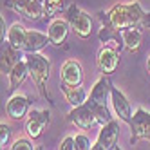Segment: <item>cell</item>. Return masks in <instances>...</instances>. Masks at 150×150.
<instances>
[{"label": "cell", "mask_w": 150, "mask_h": 150, "mask_svg": "<svg viewBox=\"0 0 150 150\" xmlns=\"http://www.w3.org/2000/svg\"><path fill=\"white\" fill-rule=\"evenodd\" d=\"M146 13L139 2H130V4H116L112 9H109L103 15V22L110 31H121L134 27L141 24V20Z\"/></svg>", "instance_id": "cell-1"}, {"label": "cell", "mask_w": 150, "mask_h": 150, "mask_svg": "<svg viewBox=\"0 0 150 150\" xmlns=\"http://www.w3.org/2000/svg\"><path fill=\"white\" fill-rule=\"evenodd\" d=\"M24 58L27 62L29 76L33 78L38 92L44 96V98H49V92H47V80H49V74H51L49 58L44 56L42 52H27Z\"/></svg>", "instance_id": "cell-2"}, {"label": "cell", "mask_w": 150, "mask_h": 150, "mask_svg": "<svg viewBox=\"0 0 150 150\" xmlns=\"http://www.w3.org/2000/svg\"><path fill=\"white\" fill-rule=\"evenodd\" d=\"M65 20L69 22L71 29L76 33L80 38H89L92 33V18L89 13H85L83 9H80L76 4H72L67 7Z\"/></svg>", "instance_id": "cell-3"}, {"label": "cell", "mask_w": 150, "mask_h": 150, "mask_svg": "<svg viewBox=\"0 0 150 150\" xmlns=\"http://www.w3.org/2000/svg\"><path fill=\"white\" fill-rule=\"evenodd\" d=\"M4 6L29 20H40L44 15H47L45 0H4Z\"/></svg>", "instance_id": "cell-4"}, {"label": "cell", "mask_w": 150, "mask_h": 150, "mask_svg": "<svg viewBox=\"0 0 150 150\" xmlns=\"http://www.w3.org/2000/svg\"><path fill=\"white\" fill-rule=\"evenodd\" d=\"M141 139L150 143V110L139 107V109H136L130 121V143L136 145Z\"/></svg>", "instance_id": "cell-5"}, {"label": "cell", "mask_w": 150, "mask_h": 150, "mask_svg": "<svg viewBox=\"0 0 150 150\" xmlns=\"http://www.w3.org/2000/svg\"><path fill=\"white\" fill-rule=\"evenodd\" d=\"M96 63H98V69L103 76H109V74H112L117 69V63H120V47L116 45V42L100 49Z\"/></svg>", "instance_id": "cell-6"}, {"label": "cell", "mask_w": 150, "mask_h": 150, "mask_svg": "<svg viewBox=\"0 0 150 150\" xmlns=\"http://www.w3.org/2000/svg\"><path fill=\"white\" fill-rule=\"evenodd\" d=\"M117 136H120V123L112 120L107 125L100 127L98 137H96L91 150H112L117 143Z\"/></svg>", "instance_id": "cell-7"}, {"label": "cell", "mask_w": 150, "mask_h": 150, "mask_svg": "<svg viewBox=\"0 0 150 150\" xmlns=\"http://www.w3.org/2000/svg\"><path fill=\"white\" fill-rule=\"evenodd\" d=\"M69 121L74 127L81 128V130H87V128L98 125L96 123V116H94L91 105L87 101H85L83 105H80V107H72L71 112H69Z\"/></svg>", "instance_id": "cell-8"}, {"label": "cell", "mask_w": 150, "mask_h": 150, "mask_svg": "<svg viewBox=\"0 0 150 150\" xmlns=\"http://www.w3.org/2000/svg\"><path fill=\"white\" fill-rule=\"evenodd\" d=\"M49 110H31L29 117L25 121V132L31 139H38L44 134V128L49 125L51 117H49Z\"/></svg>", "instance_id": "cell-9"}, {"label": "cell", "mask_w": 150, "mask_h": 150, "mask_svg": "<svg viewBox=\"0 0 150 150\" xmlns=\"http://www.w3.org/2000/svg\"><path fill=\"white\" fill-rule=\"evenodd\" d=\"M110 105H112V110L116 112V116L120 117L121 121L130 125L132 116H134V112L130 109V103H128V100L125 98V94L117 87H114V85H112V89H110Z\"/></svg>", "instance_id": "cell-10"}, {"label": "cell", "mask_w": 150, "mask_h": 150, "mask_svg": "<svg viewBox=\"0 0 150 150\" xmlns=\"http://www.w3.org/2000/svg\"><path fill=\"white\" fill-rule=\"evenodd\" d=\"M60 80L63 85L69 87H78L83 81V69L80 65V62L76 60H67L60 69Z\"/></svg>", "instance_id": "cell-11"}, {"label": "cell", "mask_w": 150, "mask_h": 150, "mask_svg": "<svg viewBox=\"0 0 150 150\" xmlns=\"http://www.w3.org/2000/svg\"><path fill=\"white\" fill-rule=\"evenodd\" d=\"M29 112V100L24 94H13L6 103V114L15 121H20Z\"/></svg>", "instance_id": "cell-12"}, {"label": "cell", "mask_w": 150, "mask_h": 150, "mask_svg": "<svg viewBox=\"0 0 150 150\" xmlns=\"http://www.w3.org/2000/svg\"><path fill=\"white\" fill-rule=\"evenodd\" d=\"M69 31H71V25L65 18H54L51 20V24L47 27V36H49V42L52 45H62L63 42L67 40L69 36Z\"/></svg>", "instance_id": "cell-13"}, {"label": "cell", "mask_w": 150, "mask_h": 150, "mask_svg": "<svg viewBox=\"0 0 150 150\" xmlns=\"http://www.w3.org/2000/svg\"><path fill=\"white\" fill-rule=\"evenodd\" d=\"M110 89H112V83L107 80L105 76H101L98 81L94 83V87L89 94V100L96 105H103V107H109L107 103H109L110 100Z\"/></svg>", "instance_id": "cell-14"}, {"label": "cell", "mask_w": 150, "mask_h": 150, "mask_svg": "<svg viewBox=\"0 0 150 150\" xmlns=\"http://www.w3.org/2000/svg\"><path fill=\"white\" fill-rule=\"evenodd\" d=\"M27 76H29L27 62H25V58H20V60L15 63V67L9 71V74H7V80H9V87H7V91H11V92L16 91L20 85L25 81Z\"/></svg>", "instance_id": "cell-15"}, {"label": "cell", "mask_w": 150, "mask_h": 150, "mask_svg": "<svg viewBox=\"0 0 150 150\" xmlns=\"http://www.w3.org/2000/svg\"><path fill=\"white\" fill-rule=\"evenodd\" d=\"M47 44H51L47 33H40V31H35V29H27L24 52H25V54H27V52H40Z\"/></svg>", "instance_id": "cell-16"}, {"label": "cell", "mask_w": 150, "mask_h": 150, "mask_svg": "<svg viewBox=\"0 0 150 150\" xmlns=\"http://www.w3.org/2000/svg\"><path fill=\"white\" fill-rule=\"evenodd\" d=\"M25 35H27V29L20 24V22H15L11 27L7 29V36L4 42H7L9 45H13L16 51L24 52V47H25Z\"/></svg>", "instance_id": "cell-17"}, {"label": "cell", "mask_w": 150, "mask_h": 150, "mask_svg": "<svg viewBox=\"0 0 150 150\" xmlns=\"http://www.w3.org/2000/svg\"><path fill=\"white\" fill-rule=\"evenodd\" d=\"M121 38H123V45L130 51V52H136L139 47H141L143 33H141V29H137V27L134 25V27L123 29V31H121Z\"/></svg>", "instance_id": "cell-18"}, {"label": "cell", "mask_w": 150, "mask_h": 150, "mask_svg": "<svg viewBox=\"0 0 150 150\" xmlns=\"http://www.w3.org/2000/svg\"><path fill=\"white\" fill-rule=\"evenodd\" d=\"M62 92H63L65 100H67L72 107L83 105L85 101H87V98H89L87 91H85L81 85H78V87H69V85H63V83H62Z\"/></svg>", "instance_id": "cell-19"}, {"label": "cell", "mask_w": 150, "mask_h": 150, "mask_svg": "<svg viewBox=\"0 0 150 150\" xmlns=\"http://www.w3.org/2000/svg\"><path fill=\"white\" fill-rule=\"evenodd\" d=\"M18 60H20V51H16L13 45H9L7 42H2V65H0L2 72L9 74V71L15 67V63Z\"/></svg>", "instance_id": "cell-20"}, {"label": "cell", "mask_w": 150, "mask_h": 150, "mask_svg": "<svg viewBox=\"0 0 150 150\" xmlns=\"http://www.w3.org/2000/svg\"><path fill=\"white\" fill-rule=\"evenodd\" d=\"M74 146H76V150H91V139L85 136V134H76V137H74Z\"/></svg>", "instance_id": "cell-21"}, {"label": "cell", "mask_w": 150, "mask_h": 150, "mask_svg": "<svg viewBox=\"0 0 150 150\" xmlns=\"http://www.w3.org/2000/svg\"><path fill=\"white\" fill-rule=\"evenodd\" d=\"M62 7H63V0H45V11H47V16L56 15Z\"/></svg>", "instance_id": "cell-22"}, {"label": "cell", "mask_w": 150, "mask_h": 150, "mask_svg": "<svg viewBox=\"0 0 150 150\" xmlns=\"http://www.w3.org/2000/svg\"><path fill=\"white\" fill-rule=\"evenodd\" d=\"M9 139H11V128L2 121V123H0V146H2V148L7 146Z\"/></svg>", "instance_id": "cell-23"}, {"label": "cell", "mask_w": 150, "mask_h": 150, "mask_svg": "<svg viewBox=\"0 0 150 150\" xmlns=\"http://www.w3.org/2000/svg\"><path fill=\"white\" fill-rule=\"evenodd\" d=\"M11 150H35V146H33V143H31L29 139H25V137H18L16 141L11 145Z\"/></svg>", "instance_id": "cell-24"}, {"label": "cell", "mask_w": 150, "mask_h": 150, "mask_svg": "<svg viewBox=\"0 0 150 150\" xmlns=\"http://www.w3.org/2000/svg\"><path fill=\"white\" fill-rule=\"evenodd\" d=\"M58 150H76V146H74V137L72 136L63 137L62 143L58 145Z\"/></svg>", "instance_id": "cell-25"}, {"label": "cell", "mask_w": 150, "mask_h": 150, "mask_svg": "<svg viewBox=\"0 0 150 150\" xmlns=\"http://www.w3.org/2000/svg\"><path fill=\"white\" fill-rule=\"evenodd\" d=\"M0 27H2V31H0V38H2V42H4L6 36H7V27H6V20H4V16L0 18Z\"/></svg>", "instance_id": "cell-26"}, {"label": "cell", "mask_w": 150, "mask_h": 150, "mask_svg": "<svg viewBox=\"0 0 150 150\" xmlns=\"http://www.w3.org/2000/svg\"><path fill=\"white\" fill-rule=\"evenodd\" d=\"M146 67H148V72H150V58H148V62H146Z\"/></svg>", "instance_id": "cell-27"}, {"label": "cell", "mask_w": 150, "mask_h": 150, "mask_svg": "<svg viewBox=\"0 0 150 150\" xmlns=\"http://www.w3.org/2000/svg\"><path fill=\"white\" fill-rule=\"evenodd\" d=\"M112 150H121V148H120V146H117V145H116V146H114V148H112Z\"/></svg>", "instance_id": "cell-28"}]
</instances>
